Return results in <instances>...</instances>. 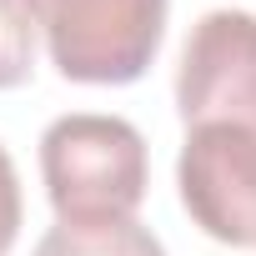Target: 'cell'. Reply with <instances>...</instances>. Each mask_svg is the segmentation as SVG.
I'll use <instances>...</instances> for the list:
<instances>
[{"instance_id":"1","label":"cell","mask_w":256,"mask_h":256,"mask_svg":"<svg viewBox=\"0 0 256 256\" xmlns=\"http://www.w3.org/2000/svg\"><path fill=\"white\" fill-rule=\"evenodd\" d=\"M40 176L60 221H131L151 176L146 136L126 116H60L40 136Z\"/></svg>"},{"instance_id":"2","label":"cell","mask_w":256,"mask_h":256,"mask_svg":"<svg viewBox=\"0 0 256 256\" xmlns=\"http://www.w3.org/2000/svg\"><path fill=\"white\" fill-rule=\"evenodd\" d=\"M50 66L80 86H131L166 36V0H30Z\"/></svg>"},{"instance_id":"3","label":"cell","mask_w":256,"mask_h":256,"mask_svg":"<svg viewBox=\"0 0 256 256\" xmlns=\"http://www.w3.org/2000/svg\"><path fill=\"white\" fill-rule=\"evenodd\" d=\"M176 110L181 120H221L256 141V16L251 10H206L176 66Z\"/></svg>"},{"instance_id":"4","label":"cell","mask_w":256,"mask_h":256,"mask_svg":"<svg viewBox=\"0 0 256 256\" xmlns=\"http://www.w3.org/2000/svg\"><path fill=\"white\" fill-rule=\"evenodd\" d=\"M176 186L191 221L226 246L256 251V141L221 120H191L176 156Z\"/></svg>"},{"instance_id":"5","label":"cell","mask_w":256,"mask_h":256,"mask_svg":"<svg viewBox=\"0 0 256 256\" xmlns=\"http://www.w3.org/2000/svg\"><path fill=\"white\" fill-rule=\"evenodd\" d=\"M36 256H166L161 236L151 226L131 221H56Z\"/></svg>"},{"instance_id":"6","label":"cell","mask_w":256,"mask_h":256,"mask_svg":"<svg viewBox=\"0 0 256 256\" xmlns=\"http://www.w3.org/2000/svg\"><path fill=\"white\" fill-rule=\"evenodd\" d=\"M36 70V6L0 0V90L30 80Z\"/></svg>"},{"instance_id":"7","label":"cell","mask_w":256,"mask_h":256,"mask_svg":"<svg viewBox=\"0 0 256 256\" xmlns=\"http://www.w3.org/2000/svg\"><path fill=\"white\" fill-rule=\"evenodd\" d=\"M20 176H16V161H10V151L0 146V256H6L10 246H16V236H20Z\"/></svg>"}]
</instances>
